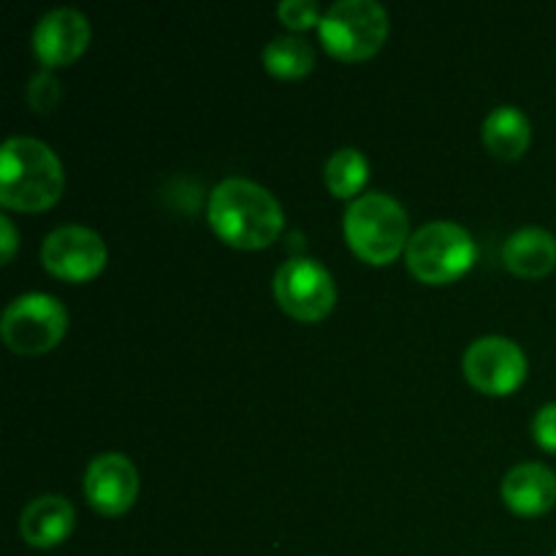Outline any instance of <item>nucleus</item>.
I'll return each instance as SVG.
<instances>
[{"label": "nucleus", "mask_w": 556, "mask_h": 556, "mask_svg": "<svg viewBox=\"0 0 556 556\" xmlns=\"http://www.w3.org/2000/svg\"><path fill=\"white\" fill-rule=\"evenodd\" d=\"M389 27V14L375 0H340L324 14L318 36L331 58L362 63L383 49Z\"/></svg>", "instance_id": "5"}, {"label": "nucleus", "mask_w": 556, "mask_h": 556, "mask_svg": "<svg viewBox=\"0 0 556 556\" xmlns=\"http://www.w3.org/2000/svg\"><path fill=\"white\" fill-rule=\"evenodd\" d=\"M275 299L291 318L315 324L334 309V277L318 261L291 258L275 271Z\"/></svg>", "instance_id": "7"}, {"label": "nucleus", "mask_w": 556, "mask_h": 556, "mask_svg": "<svg viewBox=\"0 0 556 556\" xmlns=\"http://www.w3.org/2000/svg\"><path fill=\"white\" fill-rule=\"evenodd\" d=\"M81 489L101 516H123L139 497V472L125 454H101L87 465Z\"/></svg>", "instance_id": "10"}, {"label": "nucleus", "mask_w": 556, "mask_h": 556, "mask_svg": "<svg viewBox=\"0 0 556 556\" xmlns=\"http://www.w3.org/2000/svg\"><path fill=\"white\" fill-rule=\"evenodd\" d=\"M503 264L525 280H541L556 266V237L546 228H521L503 244Z\"/></svg>", "instance_id": "14"}, {"label": "nucleus", "mask_w": 556, "mask_h": 556, "mask_svg": "<svg viewBox=\"0 0 556 556\" xmlns=\"http://www.w3.org/2000/svg\"><path fill=\"white\" fill-rule=\"evenodd\" d=\"M324 179L326 188L337 199H358L369 179V161L356 147H342V150L331 152V157L326 161Z\"/></svg>", "instance_id": "17"}, {"label": "nucleus", "mask_w": 556, "mask_h": 556, "mask_svg": "<svg viewBox=\"0 0 556 556\" xmlns=\"http://www.w3.org/2000/svg\"><path fill=\"white\" fill-rule=\"evenodd\" d=\"M467 380L489 396H508L525 383L527 356L508 337H481L465 351Z\"/></svg>", "instance_id": "8"}, {"label": "nucleus", "mask_w": 556, "mask_h": 556, "mask_svg": "<svg viewBox=\"0 0 556 556\" xmlns=\"http://www.w3.org/2000/svg\"><path fill=\"white\" fill-rule=\"evenodd\" d=\"M76 525V510L60 494L30 500L20 516V535L33 548H54L68 541Z\"/></svg>", "instance_id": "13"}, {"label": "nucleus", "mask_w": 556, "mask_h": 556, "mask_svg": "<svg viewBox=\"0 0 556 556\" xmlns=\"http://www.w3.org/2000/svg\"><path fill=\"white\" fill-rule=\"evenodd\" d=\"M500 494L516 516L535 519V516L548 514L556 505V472L541 462L516 465L503 478Z\"/></svg>", "instance_id": "12"}, {"label": "nucleus", "mask_w": 556, "mask_h": 556, "mask_svg": "<svg viewBox=\"0 0 556 556\" xmlns=\"http://www.w3.org/2000/svg\"><path fill=\"white\" fill-rule=\"evenodd\" d=\"M60 98H63V87L52 71H38L27 85V103L33 106V112L49 114L58 106Z\"/></svg>", "instance_id": "18"}, {"label": "nucleus", "mask_w": 556, "mask_h": 556, "mask_svg": "<svg viewBox=\"0 0 556 556\" xmlns=\"http://www.w3.org/2000/svg\"><path fill=\"white\" fill-rule=\"evenodd\" d=\"M345 242L364 264H394L410 242V217L405 206L386 193H364L345 210Z\"/></svg>", "instance_id": "3"}, {"label": "nucleus", "mask_w": 556, "mask_h": 556, "mask_svg": "<svg viewBox=\"0 0 556 556\" xmlns=\"http://www.w3.org/2000/svg\"><path fill=\"white\" fill-rule=\"evenodd\" d=\"M109 250L101 233L87 226H60L43 239L41 264L65 282H87L106 266Z\"/></svg>", "instance_id": "9"}, {"label": "nucleus", "mask_w": 556, "mask_h": 556, "mask_svg": "<svg viewBox=\"0 0 556 556\" xmlns=\"http://www.w3.org/2000/svg\"><path fill=\"white\" fill-rule=\"evenodd\" d=\"M65 190L63 163L52 147L14 136L0 150V204L16 212H43Z\"/></svg>", "instance_id": "2"}, {"label": "nucleus", "mask_w": 556, "mask_h": 556, "mask_svg": "<svg viewBox=\"0 0 556 556\" xmlns=\"http://www.w3.org/2000/svg\"><path fill=\"white\" fill-rule=\"evenodd\" d=\"M68 331V313L49 293H25L5 307L0 320L3 342L20 356H41L58 348Z\"/></svg>", "instance_id": "6"}, {"label": "nucleus", "mask_w": 556, "mask_h": 556, "mask_svg": "<svg viewBox=\"0 0 556 556\" xmlns=\"http://www.w3.org/2000/svg\"><path fill=\"white\" fill-rule=\"evenodd\" d=\"M554 556H556V552H554Z\"/></svg>", "instance_id": "22"}, {"label": "nucleus", "mask_w": 556, "mask_h": 556, "mask_svg": "<svg viewBox=\"0 0 556 556\" xmlns=\"http://www.w3.org/2000/svg\"><path fill=\"white\" fill-rule=\"evenodd\" d=\"M532 434H535V443L543 451L556 454V402L538 410L535 421H532Z\"/></svg>", "instance_id": "20"}, {"label": "nucleus", "mask_w": 556, "mask_h": 556, "mask_svg": "<svg viewBox=\"0 0 556 556\" xmlns=\"http://www.w3.org/2000/svg\"><path fill=\"white\" fill-rule=\"evenodd\" d=\"M532 141V125L516 106H497L483 123V144L503 161H519Z\"/></svg>", "instance_id": "15"}, {"label": "nucleus", "mask_w": 556, "mask_h": 556, "mask_svg": "<svg viewBox=\"0 0 556 556\" xmlns=\"http://www.w3.org/2000/svg\"><path fill=\"white\" fill-rule=\"evenodd\" d=\"M264 68L277 79H302L315 68V49L299 36H277L264 47Z\"/></svg>", "instance_id": "16"}, {"label": "nucleus", "mask_w": 556, "mask_h": 556, "mask_svg": "<svg viewBox=\"0 0 556 556\" xmlns=\"http://www.w3.org/2000/svg\"><path fill=\"white\" fill-rule=\"evenodd\" d=\"M90 22L76 9H54L38 20L33 30V52L38 63L49 68H63L76 63L90 47Z\"/></svg>", "instance_id": "11"}, {"label": "nucleus", "mask_w": 556, "mask_h": 556, "mask_svg": "<svg viewBox=\"0 0 556 556\" xmlns=\"http://www.w3.org/2000/svg\"><path fill=\"white\" fill-rule=\"evenodd\" d=\"M277 16L291 30H309V27L320 25V5L315 0H282L277 5Z\"/></svg>", "instance_id": "19"}, {"label": "nucleus", "mask_w": 556, "mask_h": 556, "mask_svg": "<svg viewBox=\"0 0 556 556\" xmlns=\"http://www.w3.org/2000/svg\"><path fill=\"white\" fill-rule=\"evenodd\" d=\"M206 217L212 231L237 250L269 248L286 226L280 201L258 182L244 177H228L215 185Z\"/></svg>", "instance_id": "1"}, {"label": "nucleus", "mask_w": 556, "mask_h": 556, "mask_svg": "<svg viewBox=\"0 0 556 556\" xmlns=\"http://www.w3.org/2000/svg\"><path fill=\"white\" fill-rule=\"evenodd\" d=\"M476 239L451 220H434L413 231L405 250L410 275L424 286H448L476 264Z\"/></svg>", "instance_id": "4"}, {"label": "nucleus", "mask_w": 556, "mask_h": 556, "mask_svg": "<svg viewBox=\"0 0 556 556\" xmlns=\"http://www.w3.org/2000/svg\"><path fill=\"white\" fill-rule=\"evenodd\" d=\"M16 228L11 217H0V250H3V264H11L16 253Z\"/></svg>", "instance_id": "21"}]
</instances>
